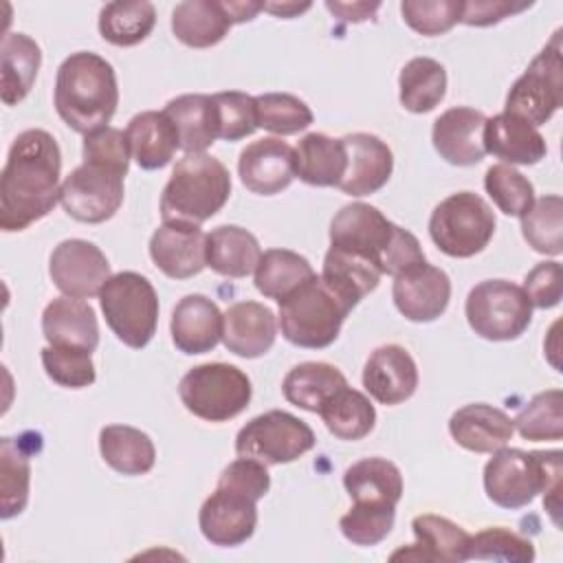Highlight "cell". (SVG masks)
<instances>
[{
    "label": "cell",
    "mask_w": 563,
    "mask_h": 563,
    "mask_svg": "<svg viewBox=\"0 0 563 563\" xmlns=\"http://www.w3.org/2000/svg\"><path fill=\"white\" fill-rule=\"evenodd\" d=\"M411 530L416 534V543L402 548L391 554V561L407 559V561H446L457 563L468 559V543L471 534L440 515H418L411 521Z\"/></svg>",
    "instance_id": "24"
},
{
    "label": "cell",
    "mask_w": 563,
    "mask_h": 563,
    "mask_svg": "<svg viewBox=\"0 0 563 563\" xmlns=\"http://www.w3.org/2000/svg\"><path fill=\"white\" fill-rule=\"evenodd\" d=\"M325 7H328V11H332L336 18H343V20H347V22H363V20H367V18H372L376 11H378V7H380V2H325Z\"/></svg>",
    "instance_id": "56"
},
{
    "label": "cell",
    "mask_w": 563,
    "mask_h": 563,
    "mask_svg": "<svg viewBox=\"0 0 563 563\" xmlns=\"http://www.w3.org/2000/svg\"><path fill=\"white\" fill-rule=\"evenodd\" d=\"M380 271L363 255L330 246L323 257L321 279L350 306L354 308L365 295H369L378 282Z\"/></svg>",
    "instance_id": "35"
},
{
    "label": "cell",
    "mask_w": 563,
    "mask_h": 563,
    "mask_svg": "<svg viewBox=\"0 0 563 563\" xmlns=\"http://www.w3.org/2000/svg\"><path fill=\"white\" fill-rule=\"evenodd\" d=\"M563 101V57L561 31L552 42L530 62L523 75L512 84L506 97L508 114H515L530 125H543L561 108Z\"/></svg>",
    "instance_id": "11"
},
{
    "label": "cell",
    "mask_w": 563,
    "mask_h": 563,
    "mask_svg": "<svg viewBox=\"0 0 563 563\" xmlns=\"http://www.w3.org/2000/svg\"><path fill=\"white\" fill-rule=\"evenodd\" d=\"M330 246L363 255L383 275L391 277L427 262L416 235L387 220L367 202H352L336 211L330 222Z\"/></svg>",
    "instance_id": "3"
},
{
    "label": "cell",
    "mask_w": 563,
    "mask_h": 563,
    "mask_svg": "<svg viewBox=\"0 0 563 563\" xmlns=\"http://www.w3.org/2000/svg\"><path fill=\"white\" fill-rule=\"evenodd\" d=\"M249 376L229 363H202L191 367L178 385V396L189 413L207 422H227L251 402Z\"/></svg>",
    "instance_id": "9"
},
{
    "label": "cell",
    "mask_w": 563,
    "mask_h": 563,
    "mask_svg": "<svg viewBox=\"0 0 563 563\" xmlns=\"http://www.w3.org/2000/svg\"><path fill=\"white\" fill-rule=\"evenodd\" d=\"M314 446V431L297 416L273 409L251 418L235 435L238 457H253L266 466L288 464Z\"/></svg>",
    "instance_id": "12"
},
{
    "label": "cell",
    "mask_w": 563,
    "mask_h": 563,
    "mask_svg": "<svg viewBox=\"0 0 563 563\" xmlns=\"http://www.w3.org/2000/svg\"><path fill=\"white\" fill-rule=\"evenodd\" d=\"M345 385L347 380L339 367L321 361H306L286 374L282 391L290 405L319 413L323 402Z\"/></svg>",
    "instance_id": "37"
},
{
    "label": "cell",
    "mask_w": 563,
    "mask_h": 563,
    "mask_svg": "<svg viewBox=\"0 0 563 563\" xmlns=\"http://www.w3.org/2000/svg\"><path fill=\"white\" fill-rule=\"evenodd\" d=\"M350 310L321 275H312L297 290L279 299V328L288 343L323 350L336 341Z\"/></svg>",
    "instance_id": "6"
},
{
    "label": "cell",
    "mask_w": 563,
    "mask_h": 563,
    "mask_svg": "<svg viewBox=\"0 0 563 563\" xmlns=\"http://www.w3.org/2000/svg\"><path fill=\"white\" fill-rule=\"evenodd\" d=\"M292 147L277 139L264 136L249 143L238 158V174L242 185L257 196H275L284 191L295 178Z\"/></svg>",
    "instance_id": "18"
},
{
    "label": "cell",
    "mask_w": 563,
    "mask_h": 563,
    "mask_svg": "<svg viewBox=\"0 0 563 563\" xmlns=\"http://www.w3.org/2000/svg\"><path fill=\"white\" fill-rule=\"evenodd\" d=\"M343 486L354 504H389L402 497V475L385 457H363L345 468Z\"/></svg>",
    "instance_id": "33"
},
{
    "label": "cell",
    "mask_w": 563,
    "mask_h": 563,
    "mask_svg": "<svg viewBox=\"0 0 563 563\" xmlns=\"http://www.w3.org/2000/svg\"><path fill=\"white\" fill-rule=\"evenodd\" d=\"M174 123L185 154H200L220 139L213 95H180L163 110Z\"/></svg>",
    "instance_id": "29"
},
{
    "label": "cell",
    "mask_w": 563,
    "mask_h": 563,
    "mask_svg": "<svg viewBox=\"0 0 563 563\" xmlns=\"http://www.w3.org/2000/svg\"><path fill=\"white\" fill-rule=\"evenodd\" d=\"M398 88L405 110L416 114L431 112L444 99L446 70L431 57H413L400 70Z\"/></svg>",
    "instance_id": "39"
},
{
    "label": "cell",
    "mask_w": 563,
    "mask_h": 563,
    "mask_svg": "<svg viewBox=\"0 0 563 563\" xmlns=\"http://www.w3.org/2000/svg\"><path fill=\"white\" fill-rule=\"evenodd\" d=\"M132 158L141 169H161L165 167L176 150L180 147L178 132L165 112L145 110L130 119L125 128Z\"/></svg>",
    "instance_id": "28"
},
{
    "label": "cell",
    "mask_w": 563,
    "mask_h": 563,
    "mask_svg": "<svg viewBox=\"0 0 563 563\" xmlns=\"http://www.w3.org/2000/svg\"><path fill=\"white\" fill-rule=\"evenodd\" d=\"M464 2L457 0H405L402 20L420 35H442L460 22Z\"/></svg>",
    "instance_id": "50"
},
{
    "label": "cell",
    "mask_w": 563,
    "mask_h": 563,
    "mask_svg": "<svg viewBox=\"0 0 563 563\" xmlns=\"http://www.w3.org/2000/svg\"><path fill=\"white\" fill-rule=\"evenodd\" d=\"M484 112L466 106L444 110L431 130V141L440 158L457 167L477 165L486 150H484Z\"/></svg>",
    "instance_id": "20"
},
{
    "label": "cell",
    "mask_w": 563,
    "mask_h": 563,
    "mask_svg": "<svg viewBox=\"0 0 563 563\" xmlns=\"http://www.w3.org/2000/svg\"><path fill=\"white\" fill-rule=\"evenodd\" d=\"M0 99L4 106L20 103L33 88L42 53L35 40L24 33H7L2 40Z\"/></svg>",
    "instance_id": "36"
},
{
    "label": "cell",
    "mask_w": 563,
    "mask_h": 563,
    "mask_svg": "<svg viewBox=\"0 0 563 563\" xmlns=\"http://www.w3.org/2000/svg\"><path fill=\"white\" fill-rule=\"evenodd\" d=\"M257 128H264L279 136H290L306 130L312 123V110L308 103L288 92H264L255 97Z\"/></svg>",
    "instance_id": "44"
},
{
    "label": "cell",
    "mask_w": 563,
    "mask_h": 563,
    "mask_svg": "<svg viewBox=\"0 0 563 563\" xmlns=\"http://www.w3.org/2000/svg\"><path fill=\"white\" fill-rule=\"evenodd\" d=\"M42 332L48 345L95 352L99 345L97 314L90 303L75 297H57L42 312Z\"/></svg>",
    "instance_id": "25"
},
{
    "label": "cell",
    "mask_w": 563,
    "mask_h": 563,
    "mask_svg": "<svg viewBox=\"0 0 563 563\" xmlns=\"http://www.w3.org/2000/svg\"><path fill=\"white\" fill-rule=\"evenodd\" d=\"M202 537L220 548L242 545L257 526V501L231 486L218 484L198 512Z\"/></svg>",
    "instance_id": "15"
},
{
    "label": "cell",
    "mask_w": 563,
    "mask_h": 563,
    "mask_svg": "<svg viewBox=\"0 0 563 563\" xmlns=\"http://www.w3.org/2000/svg\"><path fill=\"white\" fill-rule=\"evenodd\" d=\"M363 387L380 405H400L418 387L416 361L400 345H380L365 361Z\"/></svg>",
    "instance_id": "21"
},
{
    "label": "cell",
    "mask_w": 563,
    "mask_h": 563,
    "mask_svg": "<svg viewBox=\"0 0 563 563\" xmlns=\"http://www.w3.org/2000/svg\"><path fill=\"white\" fill-rule=\"evenodd\" d=\"M310 2H264V11L277 15V18H295L303 11H308Z\"/></svg>",
    "instance_id": "58"
},
{
    "label": "cell",
    "mask_w": 563,
    "mask_h": 563,
    "mask_svg": "<svg viewBox=\"0 0 563 563\" xmlns=\"http://www.w3.org/2000/svg\"><path fill=\"white\" fill-rule=\"evenodd\" d=\"M205 251L207 266L213 273L233 279L251 275L262 257L257 238L238 224H222L211 229V233H207Z\"/></svg>",
    "instance_id": "31"
},
{
    "label": "cell",
    "mask_w": 563,
    "mask_h": 563,
    "mask_svg": "<svg viewBox=\"0 0 563 563\" xmlns=\"http://www.w3.org/2000/svg\"><path fill=\"white\" fill-rule=\"evenodd\" d=\"M328 431L339 440H361L376 424V409L369 398L350 385L336 389L319 409Z\"/></svg>",
    "instance_id": "38"
},
{
    "label": "cell",
    "mask_w": 563,
    "mask_h": 563,
    "mask_svg": "<svg viewBox=\"0 0 563 563\" xmlns=\"http://www.w3.org/2000/svg\"><path fill=\"white\" fill-rule=\"evenodd\" d=\"M523 240L543 255L563 253V200L556 194L543 196L521 216Z\"/></svg>",
    "instance_id": "43"
},
{
    "label": "cell",
    "mask_w": 563,
    "mask_h": 563,
    "mask_svg": "<svg viewBox=\"0 0 563 563\" xmlns=\"http://www.w3.org/2000/svg\"><path fill=\"white\" fill-rule=\"evenodd\" d=\"M207 235L200 224L167 220L150 240V257L167 277L189 279L207 266Z\"/></svg>",
    "instance_id": "17"
},
{
    "label": "cell",
    "mask_w": 563,
    "mask_h": 563,
    "mask_svg": "<svg viewBox=\"0 0 563 563\" xmlns=\"http://www.w3.org/2000/svg\"><path fill=\"white\" fill-rule=\"evenodd\" d=\"M317 275L310 262L288 249H268L255 266V288L268 299H284Z\"/></svg>",
    "instance_id": "40"
},
{
    "label": "cell",
    "mask_w": 563,
    "mask_h": 563,
    "mask_svg": "<svg viewBox=\"0 0 563 563\" xmlns=\"http://www.w3.org/2000/svg\"><path fill=\"white\" fill-rule=\"evenodd\" d=\"M563 271L559 262H541L537 264L523 279V292L528 295L534 308H554L563 295Z\"/></svg>",
    "instance_id": "53"
},
{
    "label": "cell",
    "mask_w": 563,
    "mask_h": 563,
    "mask_svg": "<svg viewBox=\"0 0 563 563\" xmlns=\"http://www.w3.org/2000/svg\"><path fill=\"white\" fill-rule=\"evenodd\" d=\"M231 20L222 0H185L172 11V31L178 42L191 48H209L224 40Z\"/></svg>",
    "instance_id": "32"
},
{
    "label": "cell",
    "mask_w": 563,
    "mask_h": 563,
    "mask_svg": "<svg viewBox=\"0 0 563 563\" xmlns=\"http://www.w3.org/2000/svg\"><path fill=\"white\" fill-rule=\"evenodd\" d=\"M449 433L466 451L493 453L508 444L515 427L506 411L486 402H473L451 416Z\"/></svg>",
    "instance_id": "27"
},
{
    "label": "cell",
    "mask_w": 563,
    "mask_h": 563,
    "mask_svg": "<svg viewBox=\"0 0 563 563\" xmlns=\"http://www.w3.org/2000/svg\"><path fill=\"white\" fill-rule=\"evenodd\" d=\"M484 150L506 165H534L548 154L541 132L528 121L508 112L486 119Z\"/></svg>",
    "instance_id": "26"
},
{
    "label": "cell",
    "mask_w": 563,
    "mask_h": 563,
    "mask_svg": "<svg viewBox=\"0 0 563 563\" xmlns=\"http://www.w3.org/2000/svg\"><path fill=\"white\" fill-rule=\"evenodd\" d=\"M119 106L117 75L110 62L90 51L68 55L57 68L55 110L79 134L106 128Z\"/></svg>",
    "instance_id": "4"
},
{
    "label": "cell",
    "mask_w": 563,
    "mask_h": 563,
    "mask_svg": "<svg viewBox=\"0 0 563 563\" xmlns=\"http://www.w3.org/2000/svg\"><path fill=\"white\" fill-rule=\"evenodd\" d=\"M468 559L477 561H504V563H530L534 561V545L530 539L495 526L471 534Z\"/></svg>",
    "instance_id": "48"
},
{
    "label": "cell",
    "mask_w": 563,
    "mask_h": 563,
    "mask_svg": "<svg viewBox=\"0 0 563 563\" xmlns=\"http://www.w3.org/2000/svg\"><path fill=\"white\" fill-rule=\"evenodd\" d=\"M103 462L121 475H145L152 471L156 449L152 438L130 424H108L99 433Z\"/></svg>",
    "instance_id": "34"
},
{
    "label": "cell",
    "mask_w": 563,
    "mask_h": 563,
    "mask_svg": "<svg viewBox=\"0 0 563 563\" xmlns=\"http://www.w3.org/2000/svg\"><path fill=\"white\" fill-rule=\"evenodd\" d=\"M224 314L205 295H185L172 312V341L183 354L211 352L222 339Z\"/></svg>",
    "instance_id": "23"
},
{
    "label": "cell",
    "mask_w": 563,
    "mask_h": 563,
    "mask_svg": "<svg viewBox=\"0 0 563 563\" xmlns=\"http://www.w3.org/2000/svg\"><path fill=\"white\" fill-rule=\"evenodd\" d=\"M277 336V319L273 310L260 301H238L224 312L222 343L242 358L264 356Z\"/></svg>",
    "instance_id": "22"
},
{
    "label": "cell",
    "mask_w": 563,
    "mask_h": 563,
    "mask_svg": "<svg viewBox=\"0 0 563 563\" xmlns=\"http://www.w3.org/2000/svg\"><path fill=\"white\" fill-rule=\"evenodd\" d=\"M561 451H521L501 446L484 466V490L501 508L517 510L543 493V506L561 526Z\"/></svg>",
    "instance_id": "2"
},
{
    "label": "cell",
    "mask_w": 563,
    "mask_h": 563,
    "mask_svg": "<svg viewBox=\"0 0 563 563\" xmlns=\"http://www.w3.org/2000/svg\"><path fill=\"white\" fill-rule=\"evenodd\" d=\"M31 484L29 455L18 438L0 440V517L11 519L26 508Z\"/></svg>",
    "instance_id": "42"
},
{
    "label": "cell",
    "mask_w": 563,
    "mask_h": 563,
    "mask_svg": "<svg viewBox=\"0 0 563 563\" xmlns=\"http://www.w3.org/2000/svg\"><path fill=\"white\" fill-rule=\"evenodd\" d=\"M81 156L88 163H101V165H110L117 167L121 172L128 174L130 167V143L123 130L119 128H99L90 134L84 136V147H81Z\"/></svg>",
    "instance_id": "52"
},
{
    "label": "cell",
    "mask_w": 563,
    "mask_h": 563,
    "mask_svg": "<svg viewBox=\"0 0 563 563\" xmlns=\"http://www.w3.org/2000/svg\"><path fill=\"white\" fill-rule=\"evenodd\" d=\"M106 323L128 347H145L158 323V295L147 277L134 271L112 275L99 292Z\"/></svg>",
    "instance_id": "7"
},
{
    "label": "cell",
    "mask_w": 563,
    "mask_h": 563,
    "mask_svg": "<svg viewBox=\"0 0 563 563\" xmlns=\"http://www.w3.org/2000/svg\"><path fill=\"white\" fill-rule=\"evenodd\" d=\"M125 172L84 161L62 183L59 202L64 211L86 224H99L110 220L123 202Z\"/></svg>",
    "instance_id": "13"
},
{
    "label": "cell",
    "mask_w": 563,
    "mask_h": 563,
    "mask_svg": "<svg viewBox=\"0 0 563 563\" xmlns=\"http://www.w3.org/2000/svg\"><path fill=\"white\" fill-rule=\"evenodd\" d=\"M512 427L521 438L532 442L563 438V394L561 389H548L537 394L512 420Z\"/></svg>",
    "instance_id": "45"
},
{
    "label": "cell",
    "mask_w": 563,
    "mask_h": 563,
    "mask_svg": "<svg viewBox=\"0 0 563 563\" xmlns=\"http://www.w3.org/2000/svg\"><path fill=\"white\" fill-rule=\"evenodd\" d=\"M222 7L227 11L231 24L249 22L260 11H264V2H253V0H222Z\"/></svg>",
    "instance_id": "57"
},
{
    "label": "cell",
    "mask_w": 563,
    "mask_h": 563,
    "mask_svg": "<svg viewBox=\"0 0 563 563\" xmlns=\"http://www.w3.org/2000/svg\"><path fill=\"white\" fill-rule=\"evenodd\" d=\"M495 224V213L482 196L473 191H457L431 211L429 235L444 255L464 260L488 246Z\"/></svg>",
    "instance_id": "8"
},
{
    "label": "cell",
    "mask_w": 563,
    "mask_h": 563,
    "mask_svg": "<svg viewBox=\"0 0 563 563\" xmlns=\"http://www.w3.org/2000/svg\"><path fill=\"white\" fill-rule=\"evenodd\" d=\"M466 321L486 341H512L532 321V303L521 286L508 279H484L466 297Z\"/></svg>",
    "instance_id": "10"
},
{
    "label": "cell",
    "mask_w": 563,
    "mask_h": 563,
    "mask_svg": "<svg viewBox=\"0 0 563 563\" xmlns=\"http://www.w3.org/2000/svg\"><path fill=\"white\" fill-rule=\"evenodd\" d=\"M213 101L218 108L220 139L233 143V141L246 139L255 132V128H257L255 97L240 92V90H227V92H216Z\"/></svg>",
    "instance_id": "51"
},
{
    "label": "cell",
    "mask_w": 563,
    "mask_h": 563,
    "mask_svg": "<svg viewBox=\"0 0 563 563\" xmlns=\"http://www.w3.org/2000/svg\"><path fill=\"white\" fill-rule=\"evenodd\" d=\"M396 506L389 504H354L341 519L339 528L343 537L354 545H376L394 528Z\"/></svg>",
    "instance_id": "47"
},
{
    "label": "cell",
    "mask_w": 563,
    "mask_h": 563,
    "mask_svg": "<svg viewBox=\"0 0 563 563\" xmlns=\"http://www.w3.org/2000/svg\"><path fill=\"white\" fill-rule=\"evenodd\" d=\"M53 284L75 299H90L101 292L110 275V262L103 251L88 240H64L59 242L48 262Z\"/></svg>",
    "instance_id": "14"
},
{
    "label": "cell",
    "mask_w": 563,
    "mask_h": 563,
    "mask_svg": "<svg viewBox=\"0 0 563 563\" xmlns=\"http://www.w3.org/2000/svg\"><path fill=\"white\" fill-rule=\"evenodd\" d=\"M62 152L53 134L33 128L20 132L0 174V229L24 231L59 202Z\"/></svg>",
    "instance_id": "1"
},
{
    "label": "cell",
    "mask_w": 563,
    "mask_h": 563,
    "mask_svg": "<svg viewBox=\"0 0 563 563\" xmlns=\"http://www.w3.org/2000/svg\"><path fill=\"white\" fill-rule=\"evenodd\" d=\"M391 297L405 319L429 323L444 314L451 299V279L442 268L420 262L394 275Z\"/></svg>",
    "instance_id": "16"
},
{
    "label": "cell",
    "mask_w": 563,
    "mask_h": 563,
    "mask_svg": "<svg viewBox=\"0 0 563 563\" xmlns=\"http://www.w3.org/2000/svg\"><path fill=\"white\" fill-rule=\"evenodd\" d=\"M156 24L152 2H108L99 11V33L114 46H136Z\"/></svg>",
    "instance_id": "41"
},
{
    "label": "cell",
    "mask_w": 563,
    "mask_h": 563,
    "mask_svg": "<svg viewBox=\"0 0 563 563\" xmlns=\"http://www.w3.org/2000/svg\"><path fill=\"white\" fill-rule=\"evenodd\" d=\"M341 141L345 145L347 167L339 189L354 198L383 189L394 169V154L389 145L369 132L345 134Z\"/></svg>",
    "instance_id": "19"
},
{
    "label": "cell",
    "mask_w": 563,
    "mask_h": 563,
    "mask_svg": "<svg viewBox=\"0 0 563 563\" xmlns=\"http://www.w3.org/2000/svg\"><path fill=\"white\" fill-rule=\"evenodd\" d=\"M292 154L295 176L299 180L314 187H339L347 167V154L341 139L310 132L299 139Z\"/></svg>",
    "instance_id": "30"
},
{
    "label": "cell",
    "mask_w": 563,
    "mask_h": 563,
    "mask_svg": "<svg viewBox=\"0 0 563 563\" xmlns=\"http://www.w3.org/2000/svg\"><path fill=\"white\" fill-rule=\"evenodd\" d=\"M218 484L242 490L251 495L255 501H260L271 488V475L266 471V464H262L260 460L238 457L220 473Z\"/></svg>",
    "instance_id": "54"
},
{
    "label": "cell",
    "mask_w": 563,
    "mask_h": 563,
    "mask_svg": "<svg viewBox=\"0 0 563 563\" xmlns=\"http://www.w3.org/2000/svg\"><path fill=\"white\" fill-rule=\"evenodd\" d=\"M484 189L497 209L506 216L521 218L534 202V187L532 183L517 172L512 165L497 163L486 169Z\"/></svg>",
    "instance_id": "46"
},
{
    "label": "cell",
    "mask_w": 563,
    "mask_h": 563,
    "mask_svg": "<svg viewBox=\"0 0 563 563\" xmlns=\"http://www.w3.org/2000/svg\"><path fill=\"white\" fill-rule=\"evenodd\" d=\"M231 196V174L211 154H185L161 194V218L202 224Z\"/></svg>",
    "instance_id": "5"
},
{
    "label": "cell",
    "mask_w": 563,
    "mask_h": 563,
    "mask_svg": "<svg viewBox=\"0 0 563 563\" xmlns=\"http://www.w3.org/2000/svg\"><path fill=\"white\" fill-rule=\"evenodd\" d=\"M532 2H512V0H471L464 2L460 22L468 26H490L501 22L504 18L526 11Z\"/></svg>",
    "instance_id": "55"
},
{
    "label": "cell",
    "mask_w": 563,
    "mask_h": 563,
    "mask_svg": "<svg viewBox=\"0 0 563 563\" xmlns=\"http://www.w3.org/2000/svg\"><path fill=\"white\" fill-rule=\"evenodd\" d=\"M90 354L92 352L86 350L46 345L42 350V365L53 383L70 389H81L95 383V365Z\"/></svg>",
    "instance_id": "49"
}]
</instances>
